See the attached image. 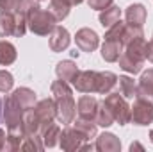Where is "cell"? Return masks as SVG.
<instances>
[{"instance_id": "6da1fadb", "label": "cell", "mask_w": 153, "mask_h": 152, "mask_svg": "<svg viewBox=\"0 0 153 152\" xmlns=\"http://www.w3.org/2000/svg\"><path fill=\"white\" fill-rule=\"evenodd\" d=\"M52 95H53V102H55V114L57 120L64 125L73 123L76 114V104L73 99V91L70 88V82L66 81H53L52 86Z\"/></svg>"}, {"instance_id": "7a4b0ae2", "label": "cell", "mask_w": 153, "mask_h": 152, "mask_svg": "<svg viewBox=\"0 0 153 152\" xmlns=\"http://www.w3.org/2000/svg\"><path fill=\"white\" fill-rule=\"evenodd\" d=\"M57 20L55 16L46 11V9H41V7H36L32 9L29 14H27V29H30L34 34L38 36H48L53 27H55Z\"/></svg>"}, {"instance_id": "3957f363", "label": "cell", "mask_w": 153, "mask_h": 152, "mask_svg": "<svg viewBox=\"0 0 153 152\" xmlns=\"http://www.w3.org/2000/svg\"><path fill=\"white\" fill-rule=\"evenodd\" d=\"M27 32V18L20 13H0V36L22 38Z\"/></svg>"}, {"instance_id": "277c9868", "label": "cell", "mask_w": 153, "mask_h": 152, "mask_svg": "<svg viewBox=\"0 0 153 152\" xmlns=\"http://www.w3.org/2000/svg\"><path fill=\"white\" fill-rule=\"evenodd\" d=\"M105 106L109 108V111L114 116V122H117L119 125H126L132 118V109L126 102V99L121 95V93H109L105 99H103Z\"/></svg>"}, {"instance_id": "5b68a950", "label": "cell", "mask_w": 153, "mask_h": 152, "mask_svg": "<svg viewBox=\"0 0 153 152\" xmlns=\"http://www.w3.org/2000/svg\"><path fill=\"white\" fill-rule=\"evenodd\" d=\"M23 114H25V109L13 99V95H7L5 100H2V116H4V122H5L7 131L20 129L22 127Z\"/></svg>"}, {"instance_id": "8992f818", "label": "cell", "mask_w": 153, "mask_h": 152, "mask_svg": "<svg viewBox=\"0 0 153 152\" xmlns=\"http://www.w3.org/2000/svg\"><path fill=\"white\" fill-rule=\"evenodd\" d=\"M130 109H132L130 122H134L135 125H150L153 122V102L150 99L135 97V102L134 106H130Z\"/></svg>"}, {"instance_id": "52a82bcc", "label": "cell", "mask_w": 153, "mask_h": 152, "mask_svg": "<svg viewBox=\"0 0 153 152\" xmlns=\"http://www.w3.org/2000/svg\"><path fill=\"white\" fill-rule=\"evenodd\" d=\"M89 140L76 129V127H66L64 131H61V138H59V145L61 149L66 152L80 150L84 143H87Z\"/></svg>"}, {"instance_id": "ba28073f", "label": "cell", "mask_w": 153, "mask_h": 152, "mask_svg": "<svg viewBox=\"0 0 153 152\" xmlns=\"http://www.w3.org/2000/svg\"><path fill=\"white\" fill-rule=\"evenodd\" d=\"M32 111L38 116V120L41 122V132H43L50 123H53V120L57 118L53 99H43V100L36 102V106L32 108Z\"/></svg>"}, {"instance_id": "9c48e42d", "label": "cell", "mask_w": 153, "mask_h": 152, "mask_svg": "<svg viewBox=\"0 0 153 152\" xmlns=\"http://www.w3.org/2000/svg\"><path fill=\"white\" fill-rule=\"evenodd\" d=\"M76 91L80 93H96V84H98V72L94 70H78L75 81L71 82Z\"/></svg>"}, {"instance_id": "30bf717a", "label": "cell", "mask_w": 153, "mask_h": 152, "mask_svg": "<svg viewBox=\"0 0 153 152\" xmlns=\"http://www.w3.org/2000/svg\"><path fill=\"white\" fill-rule=\"evenodd\" d=\"M75 43L82 52H89V54H91V52H94V50L98 48L100 38H98V34H96L93 29L84 27V29H78V31H76Z\"/></svg>"}, {"instance_id": "8fae6325", "label": "cell", "mask_w": 153, "mask_h": 152, "mask_svg": "<svg viewBox=\"0 0 153 152\" xmlns=\"http://www.w3.org/2000/svg\"><path fill=\"white\" fill-rule=\"evenodd\" d=\"M48 45H50V50L52 52H62V50H66L68 47H70V32H68V29L66 27H62V25H55L53 27V31L48 34Z\"/></svg>"}, {"instance_id": "7c38bea8", "label": "cell", "mask_w": 153, "mask_h": 152, "mask_svg": "<svg viewBox=\"0 0 153 152\" xmlns=\"http://www.w3.org/2000/svg\"><path fill=\"white\" fill-rule=\"evenodd\" d=\"M98 104L100 100L93 95H82L76 102V113L78 118H85V120H93L96 118V111H98Z\"/></svg>"}, {"instance_id": "4fadbf2b", "label": "cell", "mask_w": 153, "mask_h": 152, "mask_svg": "<svg viewBox=\"0 0 153 152\" xmlns=\"http://www.w3.org/2000/svg\"><path fill=\"white\" fill-rule=\"evenodd\" d=\"M125 20L128 25L134 27H143L146 22V7L143 4H130L125 9Z\"/></svg>"}, {"instance_id": "5bb4252c", "label": "cell", "mask_w": 153, "mask_h": 152, "mask_svg": "<svg viewBox=\"0 0 153 152\" xmlns=\"http://www.w3.org/2000/svg\"><path fill=\"white\" fill-rule=\"evenodd\" d=\"M94 149L100 152H119L121 150V141L112 132H103L96 138Z\"/></svg>"}, {"instance_id": "9a60e30c", "label": "cell", "mask_w": 153, "mask_h": 152, "mask_svg": "<svg viewBox=\"0 0 153 152\" xmlns=\"http://www.w3.org/2000/svg\"><path fill=\"white\" fill-rule=\"evenodd\" d=\"M123 52V43L119 39H105L102 45V57L107 63H116Z\"/></svg>"}, {"instance_id": "2e32d148", "label": "cell", "mask_w": 153, "mask_h": 152, "mask_svg": "<svg viewBox=\"0 0 153 152\" xmlns=\"http://www.w3.org/2000/svg\"><path fill=\"white\" fill-rule=\"evenodd\" d=\"M13 99L25 109V111H29V109H32L34 106H36V93L30 90V88H18V90H14L13 93Z\"/></svg>"}, {"instance_id": "e0dca14e", "label": "cell", "mask_w": 153, "mask_h": 152, "mask_svg": "<svg viewBox=\"0 0 153 152\" xmlns=\"http://www.w3.org/2000/svg\"><path fill=\"white\" fill-rule=\"evenodd\" d=\"M55 74L61 81H66V82H73L75 81L76 74H78V66L76 63H73L71 59H66V61H61L57 63L55 66Z\"/></svg>"}, {"instance_id": "ac0fdd59", "label": "cell", "mask_w": 153, "mask_h": 152, "mask_svg": "<svg viewBox=\"0 0 153 152\" xmlns=\"http://www.w3.org/2000/svg\"><path fill=\"white\" fill-rule=\"evenodd\" d=\"M117 84V75L112 72H98V84H96V93L100 95H109Z\"/></svg>"}, {"instance_id": "d6986e66", "label": "cell", "mask_w": 153, "mask_h": 152, "mask_svg": "<svg viewBox=\"0 0 153 152\" xmlns=\"http://www.w3.org/2000/svg\"><path fill=\"white\" fill-rule=\"evenodd\" d=\"M146 45H148V41L143 36V38L128 41V43L123 45V47H125V52H126L128 56H132V57H135V59H139V61H146Z\"/></svg>"}, {"instance_id": "ffe728a7", "label": "cell", "mask_w": 153, "mask_h": 152, "mask_svg": "<svg viewBox=\"0 0 153 152\" xmlns=\"http://www.w3.org/2000/svg\"><path fill=\"white\" fill-rule=\"evenodd\" d=\"M137 97H144L153 100V68L146 70L137 84Z\"/></svg>"}, {"instance_id": "44dd1931", "label": "cell", "mask_w": 153, "mask_h": 152, "mask_svg": "<svg viewBox=\"0 0 153 152\" xmlns=\"http://www.w3.org/2000/svg\"><path fill=\"white\" fill-rule=\"evenodd\" d=\"M16 57H18L16 47L11 41L0 39V65L2 66H9V65H13L16 61Z\"/></svg>"}, {"instance_id": "7402d4cb", "label": "cell", "mask_w": 153, "mask_h": 152, "mask_svg": "<svg viewBox=\"0 0 153 152\" xmlns=\"http://www.w3.org/2000/svg\"><path fill=\"white\" fill-rule=\"evenodd\" d=\"M117 61H119V68H123L128 74H139L143 70V66H144V61H139V59L128 56L126 52H121Z\"/></svg>"}, {"instance_id": "603a6c76", "label": "cell", "mask_w": 153, "mask_h": 152, "mask_svg": "<svg viewBox=\"0 0 153 152\" xmlns=\"http://www.w3.org/2000/svg\"><path fill=\"white\" fill-rule=\"evenodd\" d=\"M23 138H25V132H23L22 127H20V129H11V131H7L4 150H22Z\"/></svg>"}, {"instance_id": "cb8c5ba5", "label": "cell", "mask_w": 153, "mask_h": 152, "mask_svg": "<svg viewBox=\"0 0 153 152\" xmlns=\"http://www.w3.org/2000/svg\"><path fill=\"white\" fill-rule=\"evenodd\" d=\"M48 11L55 16L57 22H62L64 18H68V14L71 11V4L68 0H50Z\"/></svg>"}, {"instance_id": "d4e9b609", "label": "cell", "mask_w": 153, "mask_h": 152, "mask_svg": "<svg viewBox=\"0 0 153 152\" xmlns=\"http://www.w3.org/2000/svg\"><path fill=\"white\" fill-rule=\"evenodd\" d=\"M22 129L25 134H41V122L38 120L32 109L25 111L23 120H22Z\"/></svg>"}, {"instance_id": "484cf974", "label": "cell", "mask_w": 153, "mask_h": 152, "mask_svg": "<svg viewBox=\"0 0 153 152\" xmlns=\"http://www.w3.org/2000/svg\"><path fill=\"white\" fill-rule=\"evenodd\" d=\"M119 18H121V9L112 4V5H109L107 9H103L100 13V25L103 29H109L111 25H114L116 22H119Z\"/></svg>"}, {"instance_id": "4316f807", "label": "cell", "mask_w": 153, "mask_h": 152, "mask_svg": "<svg viewBox=\"0 0 153 152\" xmlns=\"http://www.w3.org/2000/svg\"><path fill=\"white\" fill-rule=\"evenodd\" d=\"M117 84H119V93L125 99H135L137 97V84L132 77L128 75L117 77Z\"/></svg>"}, {"instance_id": "83f0119b", "label": "cell", "mask_w": 153, "mask_h": 152, "mask_svg": "<svg viewBox=\"0 0 153 152\" xmlns=\"http://www.w3.org/2000/svg\"><path fill=\"white\" fill-rule=\"evenodd\" d=\"M41 138H43V143L45 147L52 149L59 143V138H61V127L55 125V123H50L43 132H41Z\"/></svg>"}, {"instance_id": "f1b7e54d", "label": "cell", "mask_w": 153, "mask_h": 152, "mask_svg": "<svg viewBox=\"0 0 153 152\" xmlns=\"http://www.w3.org/2000/svg\"><path fill=\"white\" fill-rule=\"evenodd\" d=\"M94 122H96V125H100V127H111V125L114 123V116L109 111V108L105 106L103 100H100V104H98V111H96Z\"/></svg>"}, {"instance_id": "f546056e", "label": "cell", "mask_w": 153, "mask_h": 152, "mask_svg": "<svg viewBox=\"0 0 153 152\" xmlns=\"http://www.w3.org/2000/svg\"><path fill=\"white\" fill-rule=\"evenodd\" d=\"M75 122V120H73ZM73 127H76L87 140H91V138H94L96 136V122H93V120H85V118H78L75 122V125Z\"/></svg>"}, {"instance_id": "4dcf8cb0", "label": "cell", "mask_w": 153, "mask_h": 152, "mask_svg": "<svg viewBox=\"0 0 153 152\" xmlns=\"http://www.w3.org/2000/svg\"><path fill=\"white\" fill-rule=\"evenodd\" d=\"M14 86V77L7 70H0V93H7L11 91Z\"/></svg>"}, {"instance_id": "1f68e13d", "label": "cell", "mask_w": 153, "mask_h": 152, "mask_svg": "<svg viewBox=\"0 0 153 152\" xmlns=\"http://www.w3.org/2000/svg\"><path fill=\"white\" fill-rule=\"evenodd\" d=\"M125 25L126 23H123L121 20L119 22H116L114 25H111L109 29H107V32H105V39H119L123 38V31H125Z\"/></svg>"}, {"instance_id": "d6a6232c", "label": "cell", "mask_w": 153, "mask_h": 152, "mask_svg": "<svg viewBox=\"0 0 153 152\" xmlns=\"http://www.w3.org/2000/svg\"><path fill=\"white\" fill-rule=\"evenodd\" d=\"M22 0H0V13H18Z\"/></svg>"}, {"instance_id": "836d02e7", "label": "cell", "mask_w": 153, "mask_h": 152, "mask_svg": "<svg viewBox=\"0 0 153 152\" xmlns=\"http://www.w3.org/2000/svg\"><path fill=\"white\" fill-rule=\"evenodd\" d=\"M87 4H89V7H91V9L103 11V9H107L109 5H112V4H114V0H87Z\"/></svg>"}, {"instance_id": "e575fe53", "label": "cell", "mask_w": 153, "mask_h": 152, "mask_svg": "<svg viewBox=\"0 0 153 152\" xmlns=\"http://www.w3.org/2000/svg\"><path fill=\"white\" fill-rule=\"evenodd\" d=\"M146 59L153 63V41H150V43L146 45Z\"/></svg>"}, {"instance_id": "d590c367", "label": "cell", "mask_w": 153, "mask_h": 152, "mask_svg": "<svg viewBox=\"0 0 153 152\" xmlns=\"http://www.w3.org/2000/svg\"><path fill=\"white\" fill-rule=\"evenodd\" d=\"M5 131L4 129H0V150H4V147H5Z\"/></svg>"}, {"instance_id": "8d00e7d4", "label": "cell", "mask_w": 153, "mask_h": 152, "mask_svg": "<svg viewBox=\"0 0 153 152\" xmlns=\"http://www.w3.org/2000/svg\"><path fill=\"white\" fill-rule=\"evenodd\" d=\"M130 150L134 152V150H144V147L139 143V141H134V143H130Z\"/></svg>"}, {"instance_id": "74e56055", "label": "cell", "mask_w": 153, "mask_h": 152, "mask_svg": "<svg viewBox=\"0 0 153 152\" xmlns=\"http://www.w3.org/2000/svg\"><path fill=\"white\" fill-rule=\"evenodd\" d=\"M68 2H70V4H71V7H73V5H78V4H82L84 0H68Z\"/></svg>"}, {"instance_id": "f35d334b", "label": "cell", "mask_w": 153, "mask_h": 152, "mask_svg": "<svg viewBox=\"0 0 153 152\" xmlns=\"http://www.w3.org/2000/svg\"><path fill=\"white\" fill-rule=\"evenodd\" d=\"M150 141L153 143V131H150Z\"/></svg>"}, {"instance_id": "ab89813d", "label": "cell", "mask_w": 153, "mask_h": 152, "mask_svg": "<svg viewBox=\"0 0 153 152\" xmlns=\"http://www.w3.org/2000/svg\"><path fill=\"white\" fill-rule=\"evenodd\" d=\"M0 116H2V99H0Z\"/></svg>"}, {"instance_id": "60d3db41", "label": "cell", "mask_w": 153, "mask_h": 152, "mask_svg": "<svg viewBox=\"0 0 153 152\" xmlns=\"http://www.w3.org/2000/svg\"><path fill=\"white\" fill-rule=\"evenodd\" d=\"M152 41H153V36H152Z\"/></svg>"}, {"instance_id": "b9f144b4", "label": "cell", "mask_w": 153, "mask_h": 152, "mask_svg": "<svg viewBox=\"0 0 153 152\" xmlns=\"http://www.w3.org/2000/svg\"><path fill=\"white\" fill-rule=\"evenodd\" d=\"M38 2H41V0H38Z\"/></svg>"}]
</instances>
